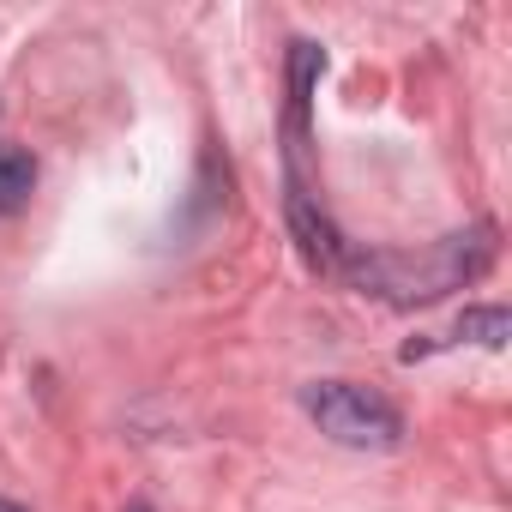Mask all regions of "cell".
I'll return each mask as SVG.
<instances>
[{"label":"cell","instance_id":"cell-1","mask_svg":"<svg viewBox=\"0 0 512 512\" xmlns=\"http://www.w3.org/2000/svg\"><path fill=\"white\" fill-rule=\"evenodd\" d=\"M494 260V229L476 223V229H458V235H440L428 253H350L344 272L350 284L398 302V308H416V302H440L446 290H464L470 278H482Z\"/></svg>","mask_w":512,"mask_h":512},{"label":"cell","instance_id":"cell-2","mask_svg":"<svg viewBox=\"0 0 512 512\" xmlns=\"http://www.w3.org/2000/svg\"><path fill=\"white\" fill-rule=\"evenodd\" d=\"M302 410L320 422L326 440H338L350 452H392L404 440V416L356 380H314L302 392Z\"/></svg>","mask_w":512,"mask_h":512},{"label":"cell","instance_id":"cell-3","mask_svg":"<svg viewBox=\"0 0 512 512\" xmlns=\"http://www.w3.org/2000/svg\"><path fill=\"white\" fill-rule=\"evenodd\" d=\"M284 211H290V229H296L302 260H308L314 272H344L350 247H344V235L332 229V217L314 205V193H308L302 181H290V199H284Z\"/></svg>","mask_w":512,"mask_h":512},{"label":"cell","instance_id":"cell-4","mask_svg":"<svg viewBox=\"0 0 512 512\" xmlns=\"http://www.w3.org/2000/svg\"><path fill=\"white\" fill-rule=\"evenodd\" d=\"M320 67H326V55L314 43H290V139L296 145H302V127H308V103H314Z\"/></svg>","mask_w":512,"mask_h":512},{"label":"cell","instance_id":"cell-5","mask_svg":"<svg viewBox=\"0 0 512 512\" xmlns=\"http://www.w3.org/2000/svg\"><path fill=\"white\" fill-rule=\"evenodd\" d=\"M37 193V157L25 145H0V217L25 211Z\"/></svg>","mask_w":512,"mask_h":512},{"label":"cell","instance_id":"cell-6","mask_svg":"<svg viewBox=\"0 0 512 512\" xmlns=\"http://www.w3.org/2000/svg\"><path fill=\"white\" fill-rule=\"evenodd\" d=\"M458 338H470L482 350H500L512 338V320H506V308H464L458 314Z\"/></svg>","mask_w":512,"mask_h":512},{"label":"cell","instance_id":"cell-7","mask_svg":"<svg viewBox=\"0 0 512 512\" xmlns=\"http://www.w3.org/2000/svg\"><path fill=\"white\" fill-rule=\"evenodd\" d=\"M0 512H25V506H19V500H0Z\"/></svg>","mask_w":512,"mask_h":512}]
</instances>
